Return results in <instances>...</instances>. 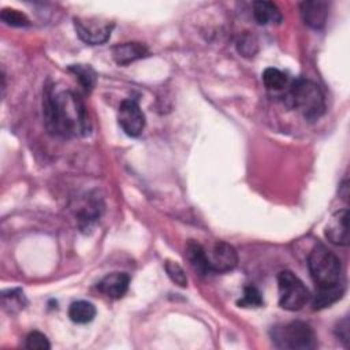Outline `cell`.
Listing matches in <instances>:
<instances>
[{"mask_svg":"<svg viewBox=\"0 0 350 350\" xmlns=\"http://www.w3.org/2000/svg\"><path fill=\"white\" fill-rule=\"evenodd\" d=\"M262 295L260 290L252 284L246 286L243 290V297L238 301V305L242 308H258L262 305Z\"/></svg>","mask_w":350,"mask_h":350,"instance_id":"cell-19","label":"cell"},{"mask_svg":"<svg viewBox=\"0 0 350 350\" xmlns=\"http://www.w3.org/2000/svg\"><path fill=\"white\" fill-rule=\"evenodd\" d=\"M186 257H187L190 265L193 267V269L196 272H198L200 275H205L206 272H209L206 252L196 241H189L187 242V245H186Z\"/></svg>","mask_w":350,"mask_h":350,"instance_id":"cell-14","label":"cell"},{"mask_svg":"<svg viewBox=\"0 0 350 350\" xmlns=\"http://www.w3.org/2000/svg\"><path fill=\"white\" fill-rule=\"evenodd\" d=\"M118 122L120 129L129 137H138L145 129V115L137 100L126 98L118 109Z\"/></svg>","mask_w":350,"mask_h":350,"instance_id":"cell-7","label":"cell"},{"mask_svg":"<svg viewBox=\"0 0 350 350\" xmlns=\"http://www.w3.org/2000/svg\"><path fill=\"white\" fill-rule=\"evenodd\" d=\"M42 108L45 126L56 137H85L92 130L82 100L71 90L46 88Z\"/></svg>","mask_w":350,"mask_h":350,"instance_id":"cell-1","label":"cell"},{"mask_svg":"<svg viewBox=\"0 0 350 350\" xmlns=\"http://www.w3.org/2000/svg\"><path fill=\"white\" fill-rule=\"evenodd\" d=\"M78 37L89 45H100L108 41L113 23L100 18H74Z\"/></svg>","mask_w":350,"mask_h":350,"instance_id":"cell-6","label":"cell"},{"mask_svg":"<svg viewBox=\"0 0 350 350\" xmlns=\"http://www.w3.org/2000/svg\"><path fill=\"white\" fill-rule=\"evenodd\" d=\"M253 16L258 25H279L283 21L282 12L278 5L272 1H254L253 3Z\"/></svg>","mask_w":350,"mask_h":350,"instance_id":"cell-13","label":"cell"},{"mask_svg":"<svg viewBox=\"0 0 350 350\" xmlns=\"http://www.w3.org/2000/svg\"><path fill=\"white\" fill-rule=\"evenodd\" d=\"M0 18L5 25L14 27H26L30 25L29 18L23 12L14 8H3Z\"/></svg>","mask_w":350,"mask_h":350,"instance_id":"cell-18","label":"cell"},{"mask_svg":"<svg viewBox=\"0 0 350 350\" xmlns=\"http://www.w3.org/2000/svg\"><path fill=\"white\" fill-rule=\"evenodd\" d=\"M96 316V308L88 301H75L68 308V317L77 324L90 323Z\"/></svg>","mask_w":350,"mask_h":350,"instance_id":"cell-15","label":"cell"},{"mask_svg":"<svg viewBox=\"0 0 350 350\" xmlns=\"http://www.w3.org/2000/svg\"><path fill=\"white\" fill-rule=\"evenodd\" d=\"M278 288L279 305L286 310H299L309 301V290L291 271H282L278 275Z\"/></svg>","mask_w":350,"mask_h":350,"instance_id":"cell-5","label":"cell"},{"mask_svg":"<svg viewBox=\"0 0 350 350\" xmlns=\"http://www.w3.org/2000/svg\"><path fill=\"white\" fill-rule=\"evenodd\" d=\"M301 16L309 27L320 30L328 18V3L324 0H308L301 3Z\"/></svg>","mask_w":350,"mask_h":350,"instance_id":"cell-10","label":"cell"},{"mask_svg":"<svg viewBox=\"0 0 350 350\" xmlns=\"http://www.w3.org/2000/svg\"><path fill=\"white\" fill-rule=\"evenodd\" d=\"M3 298V305L5 309H10L11 312L16 308V309H22L26 305V299L23 293L19 288L15 290H10L8 293H3L1 295Z\"/></svg>","mask_w":350,"mask_h":350,"instance_id":"cell-21","label":"cell"},{"mask_svg":"<svg viewBox=\"0 0 350 350\" xmlns=\"http://www.w3.org/2000/svg\"><path fill=\"white\" fill-rule=\"evenodd\" d=\"M272 340L279 349L312 350L316 347L313 328L304 321H291L272 329Z\"/></svg>","mask_w":350,"mask_h":350,"instance_id":"cell-4","label":"cell"},{"mask_svg":"<svg viewBox=\"0 0 350 350\" xmlns=\"http://www.w3.org/2000/svg\"><path fill=\"white\" fill-rule=\"evenodd\" d=\"M237 46L239 53H242L246 57H250L254 56V53L257 52V40L250 34H245L241 37Z\"/></svg>","mask_w":350,"mask_h":350,"instance_id":"cell-23","label":"cell"},{"mask_svg":"<svg viewBox=\"0 0 350 350\" xmlns=\"http://www.w3.org/2000/svg\"><path fill=\"white\" fill-rule=\"evenodd\" d=\"M325 238L339 246L349 245V211L342 209L332 215L327 227H325Z\"/></svg>","mask_w":350,"mask_h":350,"instance_id":"cell-9","label":"cell"},{"mask_svg":"<svg viewBox=\"0 0 350 350\" xmlns=\"http://www.w3.org/2000/svg\"><path fill=\"white\" fill-rule=\"evenodd\" d=\"M287 101L306 120H317L325 111V101L320 88L304 78L294 81L287 92Z\"/></svg>","mask_w":350,"mask_h":350,"instance_id":"cell-3","label":"cell"},{"mask_svg":"<svg viewBox=\"0 0 350 350\" xmlns=\"http://www.w3.org/2000/svg\"><path fill=\"white\" fill-rule=\"evenodd\" d=\"M148 53H149L148 48L141 42H123V44H118L112 49L113 60L119 66H127L138 59L148 56Z\"/></svg>","mask_w":350,"mask_h":350,"instance_id":"cell-12","label":"cell"},{"mask_svg":"<svg viewBox=\"0 0 350 350\" xmlns=\"http://www.w3.org/2000/svg\"><path fill=\"white\" fill-rule=\"evenodd\" d=\"M164 269H165L167 275L170 276V279H171L175 284H178V286H180V287H186V286H187L186 273H185L183 268H182L178 262L171 261V260H167V261L164 262Z\"/></svg>","mask_w":350,"mask_h":350,"instance_id":"cell-20","label":"cell"},{"mask_svg":"<svg viewBox=\"0 0 350 350\" xmlns=\"http://www.w3.org/2000/svg\"><path fill=\"white\" fill-rule=\"evenodd\" d=\"M130 283V276L126 272H112L105 275L97 284V288L100 293L107 295L108 298H122Z\"/></svg>","mask_w":350,"mask_h":350,"instance_id":"cell-11","label":"cell"},{"mask_svg":"<svg viewBox=\"0 0 350 350\" xmlns=\"http://www.w3.org/2000/svg\"><path fill=\"white\" fill-rule=\"evenodd\" d=\"M308 267L317 293H345L340 260L328 247L317 243L309 253Z\"/></svg>","mask_w":350,"mask_h":350,"instance_id":"cell-2","label":"cell"},{"mask_svg":"<svg viewBox=\"0 0 350 350\" xmlns=\"http://www.w3.org/2000/svg\"><path fill=\"white\" fill-rule=\"evenodd\" d=\"M25 346L29 350H49L51 349V343H49L48 338L38 331H33L26 336Z\"/></svg>","mask_w":350,"mask_h":350,"instance_id":"cell-22","label":"cell"},{"mask_svg":"<svg viewBox=\"0 0 350 350\" xmlns=\"http://www.w3.org/2000/svg\"><path fill=\"white\" fill-rule=\"evenodd\" d=\"M262 82L268 90L279 92V90H283L287 88L288 78L283 71H280L275 67H268L262 72Z\"/></svg>","mask_w":350,"mask_h":350,"instance_id":"cell-16","label":"cell"},{"mask_svg":"<svg viewBox=\"0 0 350 350\" xmlns=\"http://www.w3.org/2000/svg\"><path fill=\"white\" fill-rule=\"evenodd\" d=\"M68 70L78 78L86 92H90L96 85V72L89 64H71Z\"/></svg>","mask_w":350,"mask_h":350,"instance_id":"cell-17","label":"cell"},{"mask_svg":"<svg viewBox=\"0 0 350 350\" xmlns=\"http://www.w3.org/2000/svg\"><path fill=\"white\" fill-rule=\"evenodd\" d=\"M336 335L340 340L346 342V345H347V342H349V320L347 319H343L339 323V325L336 328Z\"/></svg>","mask_w":350,"mask_h":350,"instance_id":"cell-24","label":"cell"},{"mask_svg":"<svg viewBox=\"0 0 350 350\" xmlns=\"http://www.w3.org/2000/svg\"><path fill=\"white\" fill-rule=\"evenodd\" d=\"M209 272L224 273L232 271L238 264L237 250L224 241H217L209 252H206Z\"/></svg>","mask_w":350,"mask_h":350,"instance_id":"cell-8","label":"cell"}]
</instances>
